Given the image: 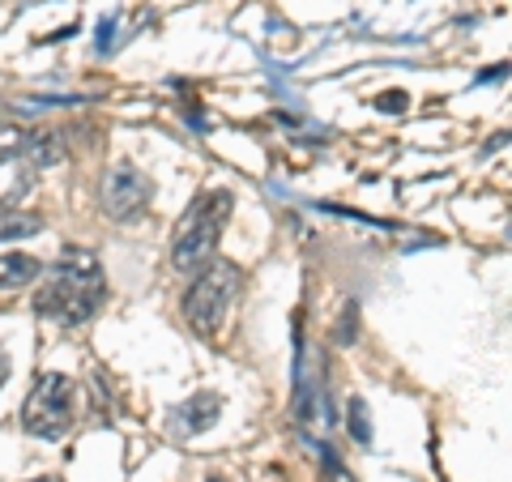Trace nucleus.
<instances>
[{
	"mask_svg": "<svg viewBox=\"0 0 512 482\" xmlns=\"http://www.w3.org/2000/svg\"><path fill=\"white\" fill-rule=\"evenodd\" d=\"M350 431H355V440L359 444H372V427H367V406L355 397L350 401Z\"/></svg>",
	"mask_w": 512,
	"mask_h": 482,
	"instance_id": "nucleus-10",
	"label": "nucleus"
},
{
	"mask_svg": "<svg viewBox=\"0 0 512 482\" xmlns=\"http://www.w3.org/2000/svg\"><path fill=\"white\" fill-rule=\"evenodd\" d=\"M103 299H107V282H103L99 256L69 248L60 256V265L52 269V278L35 291V312L43 320H56L64 329H77L86 320H94Z\"/></svg>",
	"mask_w": 512,
	"mask_h": 482,
	"instance_id": "nucleus-1",
	"label": "nucleus"
},
{
	"mask_svg": "<svg viewBox=\"0 0 512 482\" xmlns=\"http://www.w3.org/2000/svg\"><path fill=\"white\" fill-rule=\"evenodd\" d=\"M43 273V265L30 252H9L0 256V291H22Z\"/></svg>",
	"mask_w": 512,
	"mask_h": 482,
	"instance_id": "nucleus-7",
	"label": "nucleus"
},
{
	"mask_svg": "<svg viewBox=\"0 0 512 482\" xmlns=\"http://www.w3.org/2000/svg\"><path fill=\"white\" fill-rule=\"evenodd\" d=\"M5 380H9V355H5V346H0V389H5Z\"/></svg>",
	"mask_w": 512,
	"mask_h": 482,
	"instance_id": "nucleus-12",
	"label": "nucleus"
},
{
	"mask_svg": "<svg viewBox=\"0 0 512 482\" xmlns=\"http://www.w3.org/2000/svg\"><path fill=\"white\" fill-rule=\"evenodd\" d=\"M239 282L244 278H239V265L231 261H210L201 273H192V286L184 295V320L201 337H214L239 295Z\"/></svg>",
	"mask_w": 512,
	"mask_h": 482,
	"instance_id": "nucleus-3",
	"label": "nucleus"
},
{
	"mask_svg": "<svg viewBox=\"0 0 512 482\" xmlns=\"http://www.w3.org/2000/svg\"><path fill=\"white\" fill-rule=\"evenodd\" d=\"M22 427L39 440H60L73 427V380L60 372H43L22 406Z\"/></svg>",
	"mask_w": 512,
	"mask_h": 482,
	"instance_id": "nucleus-4",
	"label": "nucleus"
},
{
	"mask_svg": "<svg viewBox=\"0 0 512 482\" xmlns=\"http://www.w3.org/2000/svg\"><path fill=\"white\" fill-rule=\"evenodd\" d=\"M26 141H30V133H26L22 124L0 120V163H9V158H22L26 154Z\"/></svg>",
	"mask_w": 512,
	"mask_h": 482,
	"instance_id": "nucleus-9",
	"label": "nucleus"
},
{
	"mask_svg": "<svg viewBox=\"0 0 512 482\" xmlns=\"http://www.w3.org/2000/svg\"><path fill=\"white\" fill-rule=\"evenodd\" d=\"M39 231H43V218L39 214L0 205V244H13V239H26V235H39Z\"/></svg>",
	"mask_w": 512,
	"mask_h": 482,
	"instance_id": "nucleus-8",
	"label": "nucleus"
},
{
	"mask_svg": "<svg viewBox=\"0 0 512 482\" xmlns=\"http://www.w3.org/2000/svg\"><path fill=\"white\" fill-rule=\"evenodd\" d=\"M231 205H235V197L227 188H214V192H205V197L192 201V210L180 218V227L171 235V265L175 269L201 273L214 261L222 227H227V218H231Z\"/></svg>",
	"mask_w": 512,
	"mask_h": 482,
	"instance_id": "nucleus-2",
	"label": "nucleus"
},
{
	"mask_svg": "<svg viewBox=\"0 0 512 482\" xmlns=\"http://www.w3.org/2000/svg\"><path fill=\"white\" fill-rule=\"evenodd\" d=\"M218 414H222V397L218 393H197L175 410L171 427H175V436H201V431H210L218 423Z\"/></svg>",
	"mask_w": 512,
	"mask_h": 482,
	"instance_id": "nucleus-6",
	"label": "nucleus"
},
{
	"mask_svg": "<svg viewBox=\"0 0 512 482\" xmlns=\"http://www.w3.org/2000/svg\"><path fill=\"white\" fill-rule=\"evenodd\" d=\"M380 111H406V94H402V90H397V94H384Z\"/></svg>",
	"mask_w": 512,
	"mask_h": 482,
	"instance_id": "nucleus-11",
	"label": "nucleus"
},
{
	"mask_svg": "<svg viewBox=\"0 0 512 482\" xmlns=\"http://www.w3.org/2000/svg\"><path fill=\"white\" fill-rule=\"evenodd\" d=\"M30 482H56V478H30Z\"/></svg>",
	"mask_w": 512,
	"mask_h": 482,
	"instance_id": "nucleus-14",
	"label": "nucleus"
},
{
	"mask_svg": "<svg viewBox=\"0 0 512 482\" xmlns=\"http://www.w3.org/2000/svg\"><path fill=\"white\" fill-rule=\"evenodd\" d=\"M150 197H154V184L137 167L124 163V167H111L103 175V210H107V218H116V222L146 218Z\"/></svg>",
	"mask_w": 512,
	"mask_h": 482,
	"instance_id": "nucleus-5",
	"label": "nucleus"
},
{
	"mask_svg": "<svg viewBox=\"0 0 512 482\" xmlns=\"http://www.w3.org/2000/svg\"><path fill=\"white\" fill-rule=\"evenodd\" d=\"M205 482H227V478H222V474H210V478H205Z\"/></svg>",
	"mask_w": 512,
	"mask_h": 482,
	"instance_id": "nucleus-13",
	"label": "nucleus"
}]
</instances>
